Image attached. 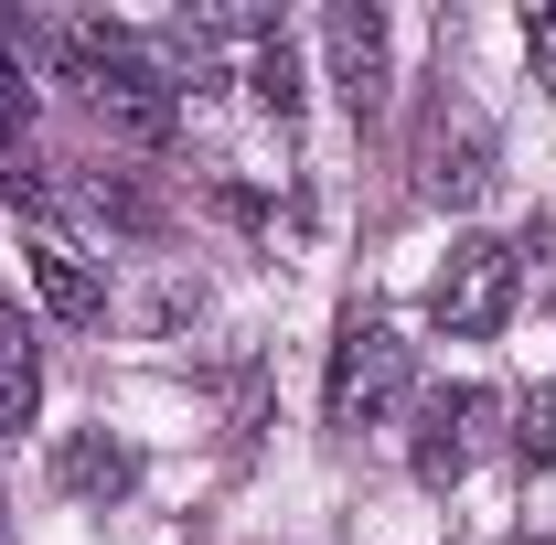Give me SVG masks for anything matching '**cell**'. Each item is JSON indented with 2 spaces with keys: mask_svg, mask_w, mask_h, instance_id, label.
<instances>
[{
  "mask_svg": "<svg viewBox=\"0 0 556 545\" xmlns=\"http://www.w3.org/2000/svg\"><path fill=\"white\" fill-rule=\"evenodd\" d=\"M43 54L86 86V107L108 118L118 139H161L182 129V86H172V65L139 43V33H118V22H65V33H43Z\"/></svg>",
  "mask_w": 556,
  "mask_h": 545,
  "instance_id": "1",
  "label": "cell"
},
{
  "mask_svg": "<svg viewBox=\"0 0 556 545\" xmlns=\"http://www.w3.org/2000/svg\"><path fill=\"white\" fill-rule=\"evenodd\" d=\"M514 289H525V257H514L503 236H460V246L439 257V278H428V321L450 342H492L514 321Z\"/></svg>",
  "mask_w": 556,
  "mask_h": 545,
  "instance_id": "2",
  "label": "cell"
},
{
  "mask_svg": "<svg viewBox=\"0 0 556 545\" xmlns=\"http://www.w3.org/2000/svg\"><path fill=\"white\" fill-rule=\"evenodd\" d=\"M396 396H407V342H396V321L353 310L343 342H332V375H321V417L332 428H375Z\"/></svg>",
  "mask_w": 556,
  "mask_h": 545,
  "instance_id": "3",
  "label": "cell"
},
{
  "mask_svg": "<svg viewBox=\"0 0 556 545\" xmlns=\"http://www.w3.org/2000/svg\"><path fill=\"white\" fill-rule=\"evenodd\" d=\"M492 385H439V396H417V428H407V471L428 492H450V481L482 460V428H492Z\"/></svg>",
  "mask_w": 556,
  "mask_h": 545,
  "instance_id": "4",
  "label": "cell"
},
{
  "mask_svg": "<svg viewBox=\"0 0 556 545\" xmlns=\"http://www.w3.org/2000/svg\"><path fill=\"white\" fill-rule=\"evenodd\" d=\"M492 172H503V150H492L482 107H439V118H428V139H417V193L471 214V204L492 193Z\"/></svg>",
  "mask_w": 556,
  "mask_h": 545,
  "instance_id": "5",
  "label": "cell"
},
{
  "mask_svg": "<svg viewBox=\"0 0 556 545\" xmlns=\"http://www.w3.org/2000/svg\"><path fill=\"white\" fill-rule=\"evenodd\" d=\"M321 54H332L343 107L364 118V107L386 97V11H375V0H332V11H321Z\"/></svg>",
  "mask_w": 556,
  "mask_h": 545,
  "instance_id": "6",
  "label": "cell"
},
{
  "mask_svg": "<svg viewBox=\"0 0 556 545\" xmlns=\"http://www.w3.org/2000/svg\"><path fill=\"white\" fill-rule=\"evenodd\" d=\"M54 492L108 514V503H129V492H139V449H129V439H108V428H75L65 449H54Z\"/></svg>",
  "mask_w": 556,
  "mask_h": 545,
  "instance_id": "7",
  "label": "cell"
},
{
  "mask_svg": "<svg viewBox=\"0 0 556 545\" xmlns=\"http://www.w3.org/2000/svg\"><path fill=\"white\" fill-rule=\"evenodd\" d=\"M22 278H33V300H43L54 321H97V310H108L97 268H86L75 246H54V236H43V246H22Z\"/></svg>",
  "mask_w": 556,
  "mask_h": 545,
  "instance_id": "8",
  "label": "cell"
},
{
  "mask_svg": "<svg viewBox=\"0 0 556 545\" xmlns=\"http://www.w3.org/2000/svg\"><path fill=\"white\" fill-rule=\"evenodd\" d=\"M43 407V353H33V321H22V300H0V439H22Z\"/></svg>",
  "mask_w": 556,
  "mask_h": 545,
  "instance_id": "9",
  "label": "cell"
},
{
  "mask_svg": "<svg viewBox=\"0 0 556 545\" xmlns=\"http://www.w3.org/2000/svg\"><path fill=\"white\" fill-rule=\"evenodd\" d=\"M247 97H257V107H268L278 129H289V118H300V107H311V65H300V43H289V33H268V43H257V54H247Z\"/></svg>",
  "mask_w": 556,
  "mask_h": 545,
  "instance_id": "10",
  "label": "cell"
},
{
  "mask_svg": "<svg viewBox=\"0 0 556 545\" xmlns=\"http://www.w3.org/2000/svg\"><path fill=\"white\" fill-rule=\"evenodd\" d=\"M514 460H525V471L556 460V396H525V407H514Z\"/></svg>",
  "mask_w": 556,
  "mask_h": 545,
  "instance_id": "11",
  "label": "cell"
},
{
  "mask_svg": "<svg viewBox=\"0 0 556 545\" xmlns=\"http://www.w3.org/2000/svg\"><path fill=\"white\" fill-rule=\"evenodd\" d=\"M525 65H535V86L556 97V0H535V11H525Z\"/></svg>",
  "mask_w": 556,
  "mask_h": 545,
  "instance_id": "12",
  "label": "cell"
},
{
  "mask_svg": "<svg viewBox=\"0 0 556 545\" xmlns=\"http://www.w3.org/2000/svg\"><path fill=\"white\" fill-rule=\"evenodd\" d=\"M0 545H11V514H0Z\"/></svg>",
  "mask_w": 556,
  "mask_h": 545,
  "instance_id": "13",
  "label": "cell"
}]
</instances>
